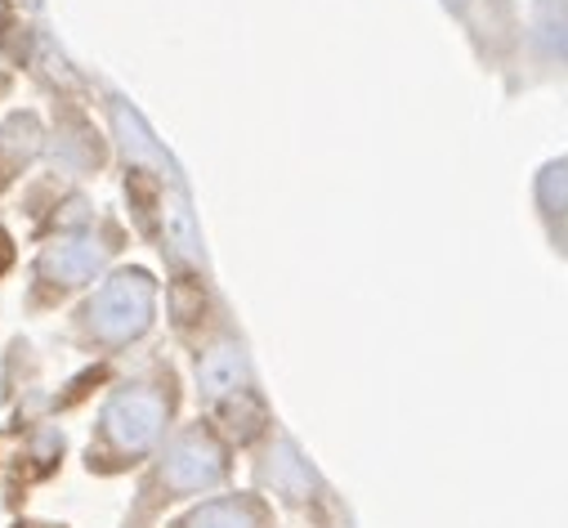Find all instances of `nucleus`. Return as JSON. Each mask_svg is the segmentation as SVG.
<instances>
[{"label":"nucleus","instance_id":"nucleus-1","mask_svg":"<svg viewBox=\"0 0 568 528\" xmlns=\"http://www.w3.org/2000/svg\"><path fill=\"white\" fill-rule=\"evenodd\" d=\"M153 309H158V283H153V274L121 270L90 301V327H94V336H103L112 345H125V341L144 336L153 327Z\"/></svg>","mask_w":568,"mask_h":528},{"label":"nucleus","instance_id":"nucleus-2","mask_svg":"<svg viewBox=\"0 0 568 528\" xmlns=\"http://www.w3.org/2000/svg\"><path fill=\"white\" fill-rule=\"evenodd\" d=\"M103 430L121 453H149L166 430V399L158 389H121L103 408Z\"/></svg>","mask_w":568,"mask_h":528},{"label":"nucleus","instance_id":"nucleus-3","mask_svg":"<svg viewBox=\"0 0 568 528\" xmlns=\"http://www.w3.org/2000/svg\"><path fill=\"white\" fill-rule=\"evenodd\" d=\"M162 475L175 493H206L215 488L224 475H229V448L206 430H184L171 448H166V461H162Z\"/></svg>","mask_w":568,"mask_h":528},{"label":"nucleus","instance_id":"nucleus-4","mask_svg":"<svg viewBox=\"0 0 568 528\" xmlns=\"http://www.w3.org/2000/svg\"><path fill=\"white\" fill-rule=\"evenodd\" d=\"M466 37L475 41V50L488 63H515L519 45H524V23L515 0H466Z\"/></svg>","mask_w":568,"mask_h":528},{"label":"nucleus","instance_id":"nucleus-5","mask_svg":"<svg viewBox=\"0 0 568 528\" xmlns=\"http://www.w3.org/2000/svg\"><path fill=\"white\" fill-rule=\"evenodd\" d=\"M197 389L206 404H224L233 394L251 389V363L246 349L237 341H215L202 358H197Z\"/></svg>","mask_w":568,"mask_h":528},{"label":"nucleus","instance_id":"nucleus-6","mask_svg":"<svg viewBox=\"0 0 568 528\" xmlns=\"http://www.w3.org/2000/svg\"><path fill=\"white\" fill-rule=\"evenodd\" d=\"M532 206H537V220L550 233V242L568 255V153H559L546 166H537V175H532Z\"/></svg>","mask_w":568,"mask_h":528},{"label":"nucleus","instance_id":"nucleus-7","mask_svg":"<svg viewBox=\"0 0 568 528\" xmlns=\"http://www.w3.org/2000/svg\"><path fill=\"white\" fill-rule=\"evenodd\" d=\"M264 479L273 484V493H282L292 506H305V501L314 497V488H318L310 461L296 453L292 439H273V453H268V461H264Z\"/></svg>","mask_w":568,"mask_h":528},{"label":"nucleus","instance_id":"nucleus-8","mask_svg":"<svg viewBox=\"0 0 568 528\" xmlns=\"http://www.w3.org/2000/svg\"><path fill=\"white\" fill-rule=\"evenodd\" d=\"M99 264H103V251L90 237H63V242L45 246L41 274L54 278V283H85V278L99 274Z\"/></svg>","mask_w":568,"mask_h":528},{"label":"nucleus","instance_id":"nucleus-9","mask_svg":"<svg viewBox=\"0 0 568 528\" xmlns=\"http://www.w3.org/2000/svg\"><path fill=\"white\" fill-rule=\"evenodd\" d=\"M180 528H268V506L255 493L220 497V501L197 506Z\"/></svg>","mask_w":568,"mask_h":528},{"label":"nucleus","instance_id":"nucleus-10","mask_svg":"<svg viewBox=\"0 0 568 528\" xmlns=\"http://www.w3.org/2000/svg\"><path fill=\"white\" fill-rule=\"evenodd\" d=\"M41 149V125L37 116H10L6 125H0V189H6L14 180V171Z\"/></svg>","mask_w":568,"mask_h":528},{"label":"nucleus","instance_id":"nucleus-11","mask_svg":"<svg viewBox=\"0 0 568 528\" xmlns=\"http://www.w3.org/2000/svg\"><path fill=\"white\" fill-rule=\"evenodd\" d=\"M112 125H116V135H121L125 153L139 162V171H162V166H166L162 144L149 135V125L139 121V116H134L125 103H112Z\"/></svg>","mask_w":568,"mask_h":528},{"label":"nucleus","instance_id":"nucleus-12","mask_svg":"<svg viewBox=\"0 0 568 528\" xmlns=\"http://www.w3.org/2000/svg\"><path fill=\"white\" fill-rule=\"evenodd\" d=\"M220 422H224L229 439H237V444L260 439L264 426H268V417H264V408L255 399V389H242V394H233V399H224L220 404Z\"/></svg>","mask_w":568,"mask_h":528},{"label":"nucleus","instance_id":"nucleus-13","mask_svg":"<svg viewBox=\"0 0 568 528\" xmlns=\"http://www.w3.org/2000/svg\"><path fill=\"white\" fill-rule=\"evenodd\" d=\"M162 224H166V242L184 255V260H202V242H197V224H193V211L180 193H166L162 202Z\"/></svg>","mask_w":568,"mask_h":528},{"label":"nucleus","instance_id":"nucleus-14","mask_svg":"<svg viewBox=\"0 0 568 528\" xmlns=\"http://www.w3.org/2000/svg\"><path fill=\"white\" fill-rule=\"evenodd\" d=\"M171 309H175V323H180V327H193V323L206 314V292H202V283H197V278H180V283L171 287Z\"/></svg>","mask_w":568,"mask_h":528},{"label":"nucleus","instance_id":"nucleus-15","mask_svg":"<svg viewBox=\"0 0 568 528\" xmlns=\"http://www.w3.org/2000/svg\"><path fill=\"white\" fill-rule=\"evenodd\" d=\"M14 264V242H10V233H0V274H6Z\"/></svg>","mask_w":568,"mask_h":528},{"label":"nucleus","instance_id":"nucleus-16","mask_svg":"<svg viewBox=\"0 0 568 528\" xmlns=\"http://www.w3.org/2000/svg\"><path fill=\"white\" fill-rule=\"evenodd\" d=\"M23 528H50V524H23Z\"/></svg>","mask_w":568,"mask_h":528}]
</instances>
